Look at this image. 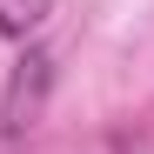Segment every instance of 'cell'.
Returning a JSON list of instances; mask_svg holds the SVG:
<instances>
[{
    "mask_svg": "<svg viewBox=\"0 0 154 154\" xmlns=\"http://www.w3.org/2000/svg\"><path fill=\"white\" fill-rule=\"evenodd\" d=\"M47 94H54V54L47 47H27L7 74V94H0V134L20 141L27 127L47 114Z\"/></svg>",
    "mask_w": 154,
    "mask_h": 154,
    "instance_id": "6da1fadb",
    "label": "cell"
},
{
    "mask_svg": "<svg viewBox=\"0 0 154 154\" xmlns=\"http://www.w3.org/2000/svg\"><path fill=\"white\" fill-rule=\"evenodd\" d=\"M47 14H54V0H0V34H7V40H27Z\"/></svg>",
    "mask_w": 154,
    "mask_h": 154,
    "instance_id": "7a4b0ae2",
    "label": "cell"
}]
</instances>
